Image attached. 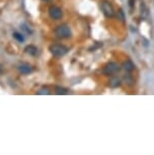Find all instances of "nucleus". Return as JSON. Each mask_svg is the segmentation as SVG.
I'll list each match as a JSON object with an SVG mask.
<instances>
[{"instance_id": "15", "label": "nucleus", "mask_w": 154, "mask_h": 155, "mask_svg": "<svg viewBox=\"0 0 154 155\" xmlns=\"http://www.w3.org/2000/svg\"><path fill=\"white\" fill-rule=\"evenodd\" d=\"M43 1H46V2H49V1H51V0H43Z\"/></svg>"}, {"instance_id": "9", "label": "nucleus", "mask_w": 154, "mask_h": 155, "mask_svg": "<svg viewBox=\"0 0 154 155\" xmlns=\"http://www.w3.org/2000/svg\"><path fill=\"white\" fill-rule=\"evenodd\" d=\"M109 85L111 86L112 88H116V87H119V86L121 85V80H120V78H118L117 76H113V77L110 78Z\"/></svg>"}, {"instance_id": "14", "label": "nucleus", "mask_w": 154, "mask_h": 155, "mask_svg": "<svg viewBox=\"0 0 154 155\" xmlns=\"http://www.w3.org/2000/svg\"><path fill=\"white\" fill-rule=\"evenodd\" d=\"M135 5V0H129V6L130 8H133Z\"/></svg>"}, {"instance_id": "7", "label": "nucleus", "mask_w": 154, "mask_h": 155, "mask_svg": "<svg viewBox=\"0 0 154 155\" xmlns=\"http://www.w3.org/2000/svg\"><path fill=\"white\" fill-rule=\"evenodd\" d=\"M25 53L31 55V56H33V57H36L38 53H39V50L34 45H28L25 48Z\"/></svg>"}, {"instance_id": "4", "label": "nucleus", "mask_w": 154, "mask_h": 155, "mask_svg": "<svg viewBox=\"0 0 154 155\" xmlns=\"http://www.w3.org/2000/svg\"><path fill=\"white\" fill-rule=\"evenodd\" d=\"M119 71H120V66L118 65V63H115V62L107 63L106 65L103 67V72L106 75H113Z\"/></svg>"}, {"instance_id": "6", "label": "nucleus", "mask_w": 154, "mask_h": 155, "mask_svg": "<svg viewBox=\"0 0 154 155\" xmlns=\"http://www.w3.org/2000/svg\"><path fill=\"white\" fill-rule=\"evenodd\" d=\"M17 70H18V72L20 74L28 75V74H30V73H31L33 68H31V65H28V63H21L17 66Z\"/></svg>"}, {"instance_id": "13", "label": "nucleus", "mask_w": 154, "mask_h": 155, "mask_svg": "<svg viewBox=\"0 0 154 155\" xmlns=\"http://www.w3.org/2000/svg\"><path fill=\"white\" fill-rule=\"evenodd\" d=\"M20 28H21V30L24 31L25 34H28V35H31V33H33V31L31 30V28L28 27V25H27V23H22V25H20Z\"/></svg>"}, {"instance_id": "12", "label": "nucleus", "mask_w": 154, "mask_h": 155, "mask_svg": "<svg viewBox=\"0 0 154 155\" xmlns=\"http://www.w3.org/2000/svg\"><path fill=\"white\" fill-rule=\"evenodd\" d=\"M37 94L39 95H47V94H50V90H49L48 87H42V88H40L39 90L37 91Z\"/></svg>"}, {"instance_id": "8", "label": "nucleus", "mask_w": 154, "mask_h": 155, "mask_svg": "<svg viewBox=\"0 0 154 155\" xmlns=\"http://www.w3.org/2000/svg\"><path fill=\"white\" fill-rule=\"evenodd\" d=\"M122 67H123L124 70H126V72H132L135 69V64L131 60H127L126 62L123 63Z\"/></svg>"}, {"instance_id": "5", "label": "nucleus", "mask_w": 154, "mask_h": 155, "mask_svg": "<svg viewBox=\"0 0 154 155\" xmlns=\"http://www.w3.org/2000/svg\"><path fill=\"white\" fill-rule=\"evenodd\" d=\"M48 12H49V15H50L51 18L54 19V20H59V19L62 18V16H63L62 9H61L60 7H58V6H55V5H53V6H50Z\"/></svg>"}, {"instance_id": "3", "label": "nucleus", "mask_w": 154, "mask_h": 155, "mask_svg": "<svg viewBox=\"0 0 154 155\" xmlns=\"http://www.w3.org/2000/svg\"><path fill=\"white\" fill-rule=\"evenodd\" d=\"M100 7L106 17H113L115 15L114 7H113V5L111 4V2L107 1V0H101L100 2Z\"/></svg>"}, {"instance_id": "2", "label": "nucleus", "mask_w": 154, "mask_h": 155, "mask_svg": "<svg viewBox=\"0 0 154 155\" xmlns=\"http://www.w3.org/2000/svg\"><path fill=\"white\" fill-rule=\"evenodd\" d=\"M49 51L53 56L60 58L65 56L68 53V48L64 45H61V44H53L49 47Z\"/></svg>"}, {"instance_id": "11", "label": "nucleus", "mask_w": 154, "mask_h": 155, "mask_svg": "<svg viewBox=\"0 0 154 155\" xmlns=\"http://www.w3.org/2000/svg\"><path fill=\"white\" fill-rule=\"evenodd\" d=\"M55 91H56L57 94H61V95H64V94H68L69 93V90L67 88H64V87H60V86H57L55 88Z\"/></svg>"}, {"instance_id": "1", "label": "nucleus", "mask_w": 154, "mask_h": 155, "mask_svg": "<svg viewBox=\"0 0 154 155\" xmlns=\"http://www.w3.org/2000/svg\"><path fill=\"white\" fill-rule=\"evenodd\" d=\"M55 35H56V37L59 38V39H69V38H71L72 36V31L68 25L62 23V25H58V27L55 28Z\"/></svg>"}, {"instance_id": "10", "label": "nucleus", "mask_w": 154, "mask_h": 155, "mask_svg": "<svg viewBox=\"0 0 154 155\" xmlns=\"http://www.w3.org/2000/svg\"><path fill=\"white\" fill-rule=\"evenodd\" d=\"M12 36L14 38V40H16L18 43H24L25 40V36L21 33H19V31H14Z\"/></svg>"}]
</instances>
